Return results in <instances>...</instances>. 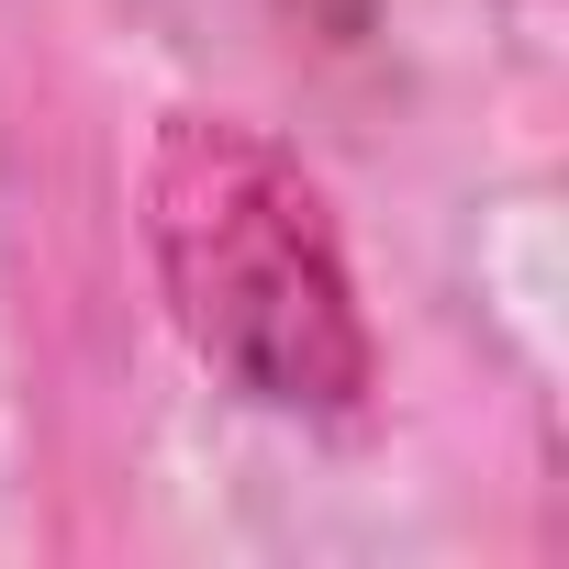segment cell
Segmentation results:
<instances>
[{"label": "cell", "instance_id": "obj_1", "mask_svg": "<svg viewBox=\"0 0 569 569\" xmlns=\"http://www.w3.org/2000/svg\"><path fill=\"white\" fill-rule=\"evenodd\" d=\"M146 246L179 336L257 413L347 425L369 402L380 347L358 313L347 234L279 134H257L246 112H168L146 157Z\"/></svg>", "mask_w": 569, "mask_h": 569}]
</instances>
